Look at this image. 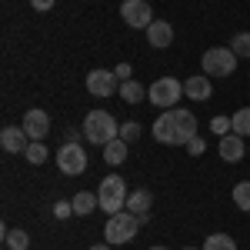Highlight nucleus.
I'll list each match as a JSON object with an SVG mask.
<instances>
[{"label":"nucleus","mask_w":250,"mask_h":250,"mask_svg":"<svg viewBox=\"0 0 250 250\" xmlns=\"http://www.w3.org/2000/svg\"><path fill=\"white\" fill-rule=\"evenodd\" d=\"M3 244L10 250H27L30 247V237H27V230H7L3 227Z\"/></svg>","instance_id":"412c9836"},{"label":"nucleus","mask_w":250,"mask_h":250,"mask_svg":"<svg viewBox=\"0 0 250 250\" xmlns=\"http://www.w3.org/2000/svg\"><path fill=\"white\" fill-rule=\"evenodd\" d=\"M184 94L190 97V100H197V104H207L213 97V83L207 74H193V77L184 80Z\"/></svg>","instance_id":"9b49d317"},{"label":"nucleus","mask_w":250,"mask_h":250,"mask_svg":"<svg viewBox=\"0 0 250 250\" xmlns=\"http://www.w3.org/2000/svg\"><path fill=\"white\" fill-rule=\"evenodd\" d=\"M80 137H83V130H67V140L63 144H80Z\"/></svg>","instance_id":"2f4dec72"},{"label":"nucleus","mask_w":250,"mask_h":250,"mask_svg":"<svg viewBox=\"0 0 250 250\" xmlns=\"http://www.w3.org/2000/svg\"><path fill=\"white\" fill-rule=\"evenodd\" d=\"M87 90L94 97H100V100H104V97H114L117 90H120V87H117V74L114 70H104V67H100V70H90V74H87Z\"/></svg>","instance_id":"6e6552de"},{"label":"nucleus","mask_w":250,"mask_h":250,"mask_svg":"<svg viewBox=\"0 0 250 250\" xmlns=\"http://www.w3.org/2000/svg\"><path fill=\"white\" fill-rule=\"evenodd\" d=\"M30 7H34V10H50L54 0H30Z\"/></svg>","instance_id":"7c9ffc66"},{"label":"nucleus","mask_w":250,"mask_h":250,"mask_svg":"<svg viewBox=\"0 0 250 250\" xmlns=\"http://www.w3.org/2000/svg\"><path fill=\"white\" fill-rule=\"evenodd\" d=\"M23 130H27V137L30 140H47V134H50V117H47V110H27L23 114V124H20Z\"/></svg>","instance_id":"9d476101"},{"label":"nucleus","mask_w":250,"mask_h":250,"mask_svg":"<svg viewBox=\"0 0 250 250\" xmlns=\"http://www.w3.org/2000/svg\"><path fill=\"white\" fill-rule=\"evenodd\" d=\"M230 50L237 57H250V34H237L233 43H230Z\"/></svg>","instance_id":"a878e982"},{"label":"nucleus","mask_w":250,"mask_h":250,"mask_svg":"<svg viewBox=\"0 0 250 250\" xmlns=\"http://www.w3.org/2000/svg\"><path fill=\"white\" fill-rule=\"evenodd\" d=\"M180 94H184V83H180L177 77H160V80H154L150 90H147L150 104L160 107V110H173L177 100H180Z\"/></svg>","instance_id":"39448f33"},{"label":"nucleus","mask_w":250,"mask_h":250,"mask_svg":"<svg viewBox=\"0 0 250 250\" xmlns=\"http://www.w3.org/2000/svg\"><path fill=\"white\" fill-rule=\"evenodd\" d=\"M184 250H197V247H184ZM200 250H204V247H200Z\"/></svg>","instance_id":"f704fd0d"},{"label":"nucleus","mask_w":250,"mask_h":250,"mask_svg":"<svg viewBox=\"0 0 250 250\" xmlns=\"http://www.w3.org/2000/svg\"><path fill=\"white\" fill-rule=\"evenodd\" d=\"M57 167H60V173H67V177L83 173L87 170V154H83V147H80V144H63L57 150Z\"/></svg>","instance_id":"0eeeda50"},{"label":"nucleus","mask_w":250,"mask_h":250,"mask_svg":"<svg viewBox=\"0 0 250 250\" xmlns=\"http://www.w3.org/2000/svg\"><path fill=\"white\" fill-rule=\"evenodd\" d=\"M114 74H117V80L124 83V80H130V74H134V70H130V63H120V67H114Z\"/></svg>","instance_id":"c756f323"},{"label":"nucleus","mask_w":250,"mask_h":250,"mask_svg":"<svg viewBox=\"0 0 250 250\" xmlns=\"http://www.w3.org/2000/svg\"><path fill=\"white\" fill-rule=\"evenodd\" d=\"M104 160H107L110 167H120V164L127 160V140H120V137L110 140V144L104 147Z\"/></svg>","instance_id":"a211bd4d"},{"label":"nucleus","mask_w":250,"mask_h":250,"mask_svg":"<svg viewBox=\"0 0 250 250\" xmlns=\"http://www.w3.org/2000/svg\"><path fill=\"white\" fill-rule=\"evenodd\" d=\"M23 157H27L30 164H43V160H47V147H43V140H30V147L23 150Z\"/></svg>","instance_id":"b1692460"},{"label":"nucleus","mask_w":250,"mask_h":250,"mask_svg":"<svg viewBox=\"0 0 250 250\" xmlns=\"http://www.w3.org/2000/svg\"><path fill=\"white\" fill-rule=\"evenodd\" d=\"M154 140L157 144H177V134H173V114L164 110V114L154 120Z\"/></svg>","instance_id":"2eb2a0df"},{"label":"nucleus","mask_w":250,"mask_h":250,"mask_svg":"<svg viewBox=\"0 0 250 250\" xmlns=\"http://www.w3.org/2000/svg\"><path fill=\"white\" fill-rule=\"evenodd\" d=\"M150 250H167V247H150Z\"/></svg>","instance_id":"72a5a7b5"},{"label":"nucleus","mask_w":250,"mask_h":250,"mask_svg":"<svg viewBox=\"0 0 250 250\" xmlns=\"http://www.w3.org/2000/svg\"><path fill=\"white\" fill-rule=\"evenodd\" d=\"M210 134H217V137L233 134V120H230V117H213V120H210Z\"/></svg>","instance_id":"393cba45"},{"label":"nucleus","mask_w":250,"mask_h":250,"mask_svg":"<svg viewBox=\"0 0 250 250\" xmlns=\"http://www.w3.org/2000/svg\"><path fill=\"white\" fill-rule=\"evenodd\" d=\"M233 204L244 213H250V180H240V184L233 187Z\"/></svg>","instance_id":"4be33fe9"},{"label":"nucleus","mask_w":250,"mask_h":250,"mask_svg":"<svg viewBox=\"0 0 250 250\" xmlns=\"http://www.w3.org/2000/svg\"><path fill=\"white\" fill-rule=\"evenodd\" d=\"M120 17L127 20V27H134V30H147L154 23V10H150L147 0H124L120 3Z\"/></svg>","instance_id":"423d86ee"},{"label":"nucleus","mask_w":250,"mask_h":250,"mask_svg":"<svg viewBox=\"0 0 250 250\" xmlns=\"http://www.w3.org/2000/svg\"><path fill=\"white\" fill-rule=\"evenodd\" d=\"M140 230V217L130 210H120L114 213L110 220H107V227H104V237H107V244H130Z\"/></svg>","instance_id":"7ed1b4c3"},{"label":"nucleus","mask_w":250,"mask_h":250,"mask_svg":"<svg viewBox=\"0 0 250 250\" xmlns=\"http://www.w3.org/2000/svg\"><path fill=\"white\" fill-rule=\"evenodd\" d=\"M127 184H124V177H117V173H107L104 180H100V190H97V200H100V210L104 213H120L127 210Z\"/></svg>","instance_id":"f03ea898"},{"label":"nucleus","mask_w":250,"mask_h":250,"mask_svg":"<svg viewBox=\"0 0 250 250\" xmlns=\"http://www.w3.org/2000/svg\"><path fill=\"white\" fill-rule=\"evenodd\" d=\"M173 134H177V144L180 147H187L193 137H197V117L193 110H180V107H173Z\"/></svg>","instance_id":"1a4fd4ad"},{"label":"nucleus","mask_w":250,"mask_h":250,"mask_svg":"<svg viewBox=\"0 0 250 250\" xmlns=\"http://www.w3.org/2000/svg\"><path fill=\"white\" fill-rule=\"evenodd\" d=\"M70 213H74V204H70V200H57V204H54V217H60V220H67Z\"/></svg>","instance_id":"cd10ccee"},{"label":"nucleus","mask_w":250,"mask_h":250,"mask_svg":"<svg viewBox=\"0 0 250 250\" xmlns=\"http://www.w3.org/2000/svg\"><path fill=\"white\" fill-rule=\"evenodd\" d=\"M0 147L7 150V154H23L27 147H30V137L23 127H3L0 130Z\"/></svg>","instance_id":"f8f14e48"},{"label":"nucleus","mask_w":250,"mask_h":250,"mask_svg":"<svg viewBox=\"0 0 250 250\" xmlns=\"http://www.w3.org/2000/svg\"><path fill=\"white\" fill-rule=\"evenodd\" d=\"M204 250H237V240L230 233H210L204 240Z\"/></svg>","instance_id":"aec40b11"},{"label":"nucleus","mask_w":250,"mask_h":250,"mask_svg":"<svg viewBox=\"0 0 250 250\" xmlns=\"http://www.w3.org/2000/svg\"><path fill=\"white\" fill-rule=\"evenodd\" d=\"M70 204H74V213H77V217H90V213H94L97 207H100L97 193H90V190H80L77 197L70 200Z\"/></svg>","instance_id":"f3484780"},{"label":"nucleus","mask_w":250,"mask_h":250,"mask_svg":"<svg viewBox=\"0 0 250 250\" xmlns=\"http://www.w3.org/2000/svg\"><path fill=\"white\" fill-rule=\"evenodd\" d=\"M147 43H150L154 50H167L173 43V27L167 20H154V23L147 27Z\"/></svg>","instance_id":"ddd939ff"},{"label":"nucleus","mask_w":250,"mask_h":250,"mask_svg":"<svg viewBox=\"0 0 250 250\" xmlns=\"http://www.w3.org/2000/svg\"><path fill=\"white\" fill-rule=\"evenodd\" d=\"M137 137H140V124H137V120L120 124V140H127V144H130V140H137Z\"/></svg>","instance_id":"bb28decb"},{"label":"nucleus","mask_w":250,"mask_h":250,"mask_svg":"<svg viewBox=\"0 0 250 250\" xmlns=\"http://www.w3.org/2000/svg\"><path fill=\"white\" fill-rule=\"evenodd\" d=\"M187 154H190V157H200V154H204V140H200V137H193L190 144H187Z\"/></svg>","instance_id":"c85d7f7f"},{"label":"nucleus","mask_w":250,"mask_h":250,"mask_svg":"<svg viewBox=\"0 0 250 250\" xmlns=\"http://www.w3.org/2000/svg\"><path fill=\"white\" fill-rule=\"evenodd\" d=\"M144 97H147V90H144V83H137L134 77L120 83V100H124V104H140Z\"/></svg>","instance_id":"6ab92c4d"},{"label":"nucleus","mask_w":250,"mask_h":250,"mask_svg":"<svg viewBox=\"0 0 250 250\" xmlns=\"http://www.w3.org/2000/svg\"><path fill=\"white\" fill-rule=\"evenodd\" d=\"M244 154H247V147H244V137H240V134L220 137V157H224L227 164H240Z\"/></svg>","instance_id":"4468645a"},{"label":"nucleus","mask_w":250,"mask_h":250,"mask_svg":"<svg viewBox=\"0 0 250 250\" xmlns=\"http://www.w3.org/2000/svg\"><path fill=\"white\" fill-rule=\"evenodd\" d=\"M90 250H110V244H94Z\"/></svg>","instance_id":"473e14b6"},{"label":"nucleus","mask_w":250,"mask_h":250,"mask_svg":"<svg viewBox=\"0 0 250 250\" xmlns=\"http://www.w3.org/2000/svg\"><path fill=\"white\" fill-rule=\"evenodd\" d=\"M117 137H120V124L107 110H90L83 117V140H90L94 147H107Z\"/></svg>","instance_id":"f257e3e1"},{"label":"nucleus","mask_w":250,"mask_h":250,"mask_svg":"<svg viewBox=\"0 0 250 250\" xmlns=\"http://www.w3.org/2000/svg\"><path fill=\"white\" fill-rule=\"evenodd\" d=\"M237 54H233L230 47H210L204 60H200V67H204V74L207 77H230L233 70H237Z\"/></svg>","instance_id":"20e7f679"},{"label":"nucleus","mask_w":250,"mask_h":250,"mask_svg":"<svg viewBox=\"0 0 250 250\" xmlns=\"http://www.w3.org/2000/svg\"><path fill=\"white\" fill-rule=\"evenodd\" d=\"M230 120H233V134L250 137V107H240V110H237Z\"/></svg>","instance_id":"5701e85b"},{"label":"nucleus","mask_w":250,"mask_h":250,"mask_svg":"<svg viewBox=\"0 0 250 250\" xmlns=\"http://www.w3.org/2000/svg\"><path fill=\"white\" fill-rule=\"evenodd\" d=\"M150 207H154V193L150 190H134L130 197H127V210L137 213V217H144V213H150Z\"/></svg>","instance_id":"dca6fc26"}]
</instances>
